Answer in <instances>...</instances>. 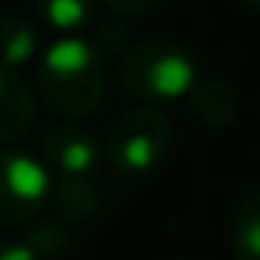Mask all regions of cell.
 I'll return each mask as SVG.
<instances>
[{"label":"cell","mask_w":260,"mask_h":260,"mask_svg":"<svg viewBox=\"0 0 260 260\" xmlns=\"http://www.w3.org/2000/svg\"><path fill=\"white\" fill-rule=\"evenodd\" d=\"M53 214L66 224H79L95 214L99 208V191L92 178H53L50 184V201Z\"/></svg>","instance_id":"obj_7"},{"label":"cell","mask_w":260,"mask_h":260,"mask_svg":"<svg viewBox=\"0 0 260 260\" xmlns=\"http://www.w3.org/2000/svg\"><path fill=\"white\" fill-rule=\"evenodd\" d=\"M172 122L158 106H132L128 112L119 115L106 142V158L109 165L125 178H142L152 168L165 161L168 148H172Z\"/></svg>","instance_id":"obj_3"},{"label":"cell","mask_w":260,"mask_h":260,"mask_svg":"<svg viewBox=\"0 0 260 260\" xmlns=\"http://www.w3.org/2000/svg\"><path fill=\"white\" fill-rule=\"evenodd\" d=\"M37 122V95L17 76V70L0 66V142H17Z\"/></svg>","instance_id":"obj_6"},{"label":"cell","mask_w":260,"mask_h":260,"mask_svg":"<svg viewBox=\"0 0 260 260\" xmlns=\"http://www.w3.org/2000/svg\"><path fill=\"white\" fill-rule=\"evenodd\" d=\"M26 244L37 250L40 260H53L66 250L70 237H66V231L59 228V224H40V228H33V234L26 237Z\"/></svg>","instance_id":"obj_13"},{"label":"cell","mask_w":260,"mask_h":260,"mask_svg":"<svg viewBox=\"0 0 260 260\" xmlns=\"http://www.w3.org/2000/svg\"><path fill=\"white\" fill-rule=\"evenodd\" d=\"M43 165L56 178H92L102 161V145L79 119H66L59 125H50L40 139Z\"/></svg>","instance_id":"obj_5"},{"label":"cell","mask_w":260,"mask_h":260,"mask_svg":"<svg viewBox=\"0 0 260 260\" xmlns=\"http://www.w3.org/2000/svg\"><path fill=\"white\" fill-rule=\"evenodd\" d=\"M0 260H40L26 241H0Z\"/></svg>","instance_id":"obj_15"},{"label":"cell","mask_w":260,"mask_h":260,"mask_svg":"<svg viewBox=\"0 0 260 260\" xmlns=\"http://www.w3.org/2000/svg\"><path fill=\"white\" fill-rule=\"evenodd\" d=\"M119 83L132 99L161 106L191 92L198 83V63L175 40H142L128 43L119 56Z\"/></svg>","instance_id":"obj_2"},{"label":"cell","mask_w":260,"mask_h":260,"mask_svg":"<svg viewBox=\"0 0 260 260\" xmlns=\"http://www.w3.org/2000/svg\"><path fill=\"white\" fill-rule=\"evenodd\" d=\"M191 106V112L204 122V125H231L237 119V92L221 79H198L191 86V92L184 95Z\"/></svg>","instance_id":"obj_8"},{"label":"cell","mask_w":260,"mask_h":260,"mask_svg":"<svg viewBox=\"0 0 260 260\" xmlns=\"http://www.w3.org/2000/svg\"><path fill=\"white\" fill-rule=\"evenodd\" d=\"M244 4H250V7H254V10H260V0H244Z\"/></svg>","instance_id":"obj_16"},{"label":"cell","mask_w":260,"mask_h":260,"mask_svg":"<svg viewBox=\"0 0 260 260\" xmlns=\"http://www.w3.org/2000/svg\"><path fill=\"white\" fill-rule=\"evenodd\" d=\"M37 95L63 119H86L102 106L106 73L89 40L59 37L37 59Z\"/></svg>","instance_id":"obj_1"},{"label":"cell","mask_w":260,"mask_h":260,"mask_svg":"<svg viewBox=\"0 0 260 260\" xmlns=\"http://www.w3.org/2000/svg\"><path fill=\"white\" fill-rule=\"evenodd\" d=\"M102 4H106L112 13H119V17H135V13L152 10L158 0H102Z\"/></svg>","instance_id":"obj_14"},{"label":"cell","mask_w":260,"mask_h":260,"mask_svg":"<svg viewBox=\"0 0 260 260\" xmlns=\"http://www.w3.org/2000/svg\"><path fill=\"white\" fill-rule=\"evenodd\" d=\"M40 20L53 26L59 33L83 30L95 13V0H33Z\"/></svg>","instance_id":"obj_11"},{"label":"cell","mask_w":260,"mask_h":260,"mask_svg":"<svg viewBox=\"0 0 260 260\" xmlns=\"http://www.w3.org/2000/svg\"><path fill=\"white\" fill-rule=\"evenodd\" d=\"M37 53V30L23 17H0V66L17 70Z\"/></svg>","instance_id":"obj_10"},{"label":"cell","mask_w":260,"mask_h":260,"mask_svg":"<svg viewBox=\"0 0 260 260\" xmlns=\"http://www.w3.org/2000/svg\"><path fill=\"white\" fill-rule=\"evenodd\" d=\"M231 257L234 260H260V191L244 198L231 228Z\"/></svg>","instance_id":"obj_9"},{"label":"cell","mask_w":260,"mask_h":260,"mask_svg":"<svg viewBox=\"0 0 260 260\" xmlns=\"http://www.w3.org/2000/svg\"><path fill=\"white\" fill-rule=\"evenodd\" d=\"M89 43H92L95 53L106 59V56H122L125 46L132 43V37H128V26L122 23V20H106V23L95 26V33H92Z\"/></svg>","instance_id":"obj_12"},{"label":"cell","mask_w":260,"mask_h":260,"mask_svg":"<svg viewBox=\"0 0 260 260\" xmlns=\"http://www.w3.org/2000/svg\"><path fill=\"white\" fill-rule=\"evenodd\" d=\"M53 175L43 158L20 148L0 152V231L30 224L50 201Z\"/></svg>","instance_id":"obj_4"}]
</instances>
